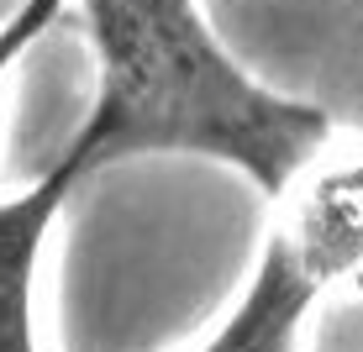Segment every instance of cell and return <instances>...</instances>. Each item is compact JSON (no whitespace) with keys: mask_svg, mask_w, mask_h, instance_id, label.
<instances>
[{"mask_svg":"<svg viewBox=\"0 0 363 352\" xmlns=\"http://www.w3.org/2000/svg\"><path fill=\"white\" fill-rule=\"evenodd\" d=\"M363 263V163L332 169L274 226L264 263L200 352H295L311 305Z\"/></svg>","mask_w":363,"mask_h":352,"instance_id":"2","label":"cell"},{"mask_svg":"<svg viewBox=\"0 0 363 352\" xmlns=\"http://www.w3.org/2000/svg\"><path fill=\"white\" fill-rule=\"evenodd\" d=\"M84 27L100 90L58 153L79 184L127 158L190 153L232 163L264 195H284L327 147V110L242 74L184 0H90Z\"/></svg>","mask_w":363,"mask_h":352,"instance_id":"1","label":"cell"},{"mask_svg":"<svg viewBox=\"0 0 363 352\" xmlns=\"http://www.w3.org/2000/svg\"><path fill=\"white\" fill-rule=\"evenodd\" d=\"M74 190H79V179L64 163H53L32 190L0 200V352H37V331H32L37 263H43L53 216L64 210Z\"/></svg>","mask_w":363,"mask_h":352,"instance_id":"3","label":"cell"},{"mask_svg":"<svg viewBox=\"0 0 363 352\" xmlns=\"http://www.w3.org/2000/svg\"><path fill=\"white\" fill-rule=\"evenodd\" d=\"M53 21H58V0H32V6L11 11V21L0 27V79H6V69L16 64V58L27 53Z\"/></svg>","mask_w":363,"mask_h":352,"instance_id":"4","label":"cell"}]
</instances>
